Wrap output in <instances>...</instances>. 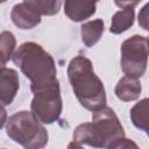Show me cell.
I'll return each instance as SVG.
<instances>
[{
    "instance_id": "cell-1",
    "label": "cell",
    "mask_w": 149,
    "mask_h": 149,
    "mask_svg": "<svg viewBox=\"0 0 149 149\" xmlns=\"http://www.w3.org/2000/svg\"><path fill=\"white\" fill-rule=\"evenodd\" d=\"M74 147L90 146L93 148H127L137 147L134 142L126 139L123 127L111 107H102L93 111L92 121L77 126L73 130Z\"/></svg>"
},
{
    "instance_id": "cell-2",
    "label": "cell",
    "mask_w": 149,
    "mask_h": 149,
    "mask_svg": "<svg viewBox=\"0 0 149 149\" xmlns=\"http://www.w3.org/2000/svg\"><path fill=\"white\" fill-rule=\"evenodd\" d=\"M12 59L30 80L31 92L58 84L55 61L38 43H22L13 54Z\"/></svg>"
},
{
    "instance_id": "cell-3",
    "label": "cell",
    "mask_w": 149,
    "mask_h": 149,
    "mask_svg": "<svg viewBox=\"0 0 149 149\" xmlns=\"http://www.w3.org/2000/svg\"><path fill=\"white\" fill-rule=\"evenodd\" d=\"M68 77L76 98L84 108L93 112L106 106L104 83L95 74L87 57L81 55L73 57L68 65Z\"/></svg>"
},
{
    "instance_id": "cell-4",
    "label": "cell",
    "mask_w": 149,
    "mask_h": 149,
    "mask_svg": "<svg viewBox=\"0 0 149 149\" xmlns=\"http://www.w3.org/2000/svg\"><path fill=\"white\" fill-rule=\"evenodd\" d=\"M6 133L10 140L27 149H40L47 146L49 135L42 122L28 111H20L6 121Z\"/></svg>"
},
{
    "instance_id": "cell-5",
    "label": "cell",
    "mask_w": 149,
    "mask_h": 149,
    "mask_svg": "<svg viewBox=\"0 0 149 149\" xmlns=\"http://www.w3.org/2000/svg\"><path fill=\"white\" fill-rule=\"evenodd\" d=\"M121 69L126 76L141 78L148 65V38L141 35H133L125 40L120 48Z\"/></svg>"
},
{
    "instance_id": "cell-6",
    "label": "cell",
    "mask_w": 149,
    "mask_h": 149,
    "mask_svg": "<svg viewBox=\"0 0 149 149\" xmlns=\"http://www.w3.org/2000/svg\"><path fill=\"white\" fill-rule=\"evenodd\" d=\"M30 104V112L37 120L45 125L56 122L63 111V101L61 97L59 83L37 90Z\"/></svg>"
},
{
    "instance_id": "cell-7",
    "label": "cell",
    "mask_w": 149,
    "mask_h": 149,
    "mask_svg": "<svg viewBox=\"0 0 149 149\" xmlns=\"http://www.w3.org/2000/svg\"><path fill=\"white\" fill-rule=\"evenodd\" d=\"M20 88L19 73L10 68H0V104L8 106L13 102Z\"/></svg>"
},
{
    "instance_id": "cell-8",
    "label": "cell",
    "mask_w": 149,
    "mask_h": 149,
    "mask_svg": "<svg viewBox=\"0 0 149 149\" xmlns=\"http://www.w3.org/2000/svg\"><path fill=\"white\" fill-rule=\"evenodd\" d=\"M99 0H64V14L73 22L90 19L97 9Z\"/></svg>"
},
{
    "instance_id": "cell-9",
    "label": "cell",
    "mask_w": 149,
    "mask_h": 149,
    "mask_svg": "<svg viewBox=\"0 0 149 149\" xmlns=\"http://www.w3.org/2000/svg\"><path fill=\"white\" fill-rule=\"evenodd\" d=\"M10 19L20 29H33L41 23V15L26 2L16 3L12 8Z\"/></svg>"
},
{
    "instance_id": "cell-10",
    "label": "cell",
    "mask_w": 149,
    "mask_h": 149,
    "mask_svg": "<svg viewBox=\"0 0 149 149\" xmlns=\"http://www.w3.org/2000/svg\"><path fill=\"white\" fill-rule=\"evenodd\" d=\"M142 91V85L140 78L123 76L118 84L115 85L114 92L115 95L122 101H133L136 100Z\"/></svg>"
},
{
    "instance_id": "cell-11",
    "label": "cell",
    "mask_w": 149,
    "mask_h": 149,
    "mask_svg": "<svg viewBox=\"0 0 149 149\" xmlns=\"http://www.w3.org/2000/svg\"><path fill=\"white\" fill-rule=\"evenodd\" d=\"M104 30H105V23L101 19H95L83 23L80 27V36L83 43L87 48L93 47L100 41Z\"/></svg>"
},
{
    "instance_id": "cell-12",
    "label": "cell",
    "mask_w": 149,
    "mask_h": 149,
    "mask_svg": "<svg viewBox=\"0 0 149 149\" xmlns=\"http://www.w3.org/2000/svg\"><path fill=\"white\" fill-rule=\"evenodd\" d=\"M148 111H149V99L144 98L139 102H136L130 108V112H129V116L133 125L137 129L143 130L146 133H148L149 130V116H148L149 112Z\"/></svg>"
},
{
    "instance_id": "cell-13",
    "label": "cell",
    "mask_w": 149,
    "mask_h": 149,
    "mask_svg": "<svg viewBox=\"0 0 149 149\" xmlns=\"http://www.w3.org/2000/svg\"><path fill=\"white\" fill-rule=\"evenodd\" d=\"M134 20H135L134 9H132V8L121 9L112 16L109 31L115 35L122 34L134 24Z\"/></svg>"
},
{
    "instance_id": "cell-14",
    "label": "cell",
    "mask_w": 149,
    "mask_h": 149,
    "mask_svg": "<svg viewBox=\"0 0 149 149\" xmlns=\"http://www.w3.org/2000/svg\"><path fill=\"white\" fill-rule=\"evenodd\" d=\"M28 6H30L40 15L52 16L58 14L63 0H23Z\"/></svg>"
},
{
    "instance_id": "cell-15",
    "label": "cell",
    "mask_w": 149,
    "mask_h": 149,
    "mask_svg": "<svg viewBox=\"0 0 149 149\" xmlns=\"http://www.w3.org/2000/svg\"><path fill=\"white\" fill-rule=\"evenodd\" d=\"M16 47V38L12 31L3 30L0 33V59L6 64L13 56Z\"/></svg>"
},
{
    "instance_id": "cell-16",
    "label": "cell",
    "mask_w": 149,
    "mask_h": 149,
    "mask_svg": "<svg viewBox=\"0 0 149 149\" xmlns=\"http://www.w3.org/2000/svg\"><path fill=\"white\" fill-rule=\"evenodd\" d=\"M141 1L142 0H114V3L118 7L122 8V9H125V8H132V9H134Z\"/></svg>"
},
{
    "instance_id": "cell-17",
    "label": "cell",
    "mask_w": 149,
    "mask_h": 149,
    "mask_svg": "<svg viewBox=\"0 0 149 149\" xmlns=\"http://www.w3.org/2000/svg\"><path fill=\"white\" fill-rule=\"evenodd\" d=\"M147 9H148V5H146L143 8H142V10L140 12V14H139V23H140V26L144 29V30H148V19H147Z\"/></svg>"
},
{
    "instance_id": "cell-18",
    "label": "cell",
    "mask_w": 149,
    "mask_h": 149,
    "mask_svg": "<svg viewBox=\"0 0 149 149\" xmlns=\"http://www.w3.org/2000/svg\"><path fill=\"white\" fill-rule=\"evenodd\" d=\"M5 65H6V64H5V63H3V62L0 59V68H1V66H5Z\"/></svg>"
},
{
    "instance_id": "cell-19",
    "label": "cell",
    "mask_w": 149,
    "mask_h": 149,
    "mask_svg": "<svg viewBox=\"0 0 149 149\" xmlns=\"http://www.w3.org/2000/svg\"><path fill=\"white\" fill-rule=\"evenodd\" d=\"M7 0H0V3H3V2H6Z\"/></svg>"
}]
</instances>
